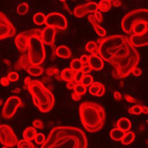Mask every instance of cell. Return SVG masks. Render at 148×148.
Wrapping results in <instances>:
<instances>
[{
    "label": "cell",
    "mask_w": 148,
    "mask_h": 148,
    "mask_svg": "<svg viewBox=\"0 0 148 148\" xmlns=\"http://www.w3.org/2000/svg\"><path fill=\"white\" fill-rule=\"evenodd\" d=\"M101 85L102 84L101 83L98 82L93 83L89 88V91L90 93L93 96H96L101 88Z\"/></svg>",
    "instance_id": "f546056e"
},
{
    "label": "cell",
    "mask_w": 148,
    "mask_h": 148,
    "mask_svg": "<svg viewBox=\"0 0 148 148\" xmlns=\"http://www.w3.org/2000/svg\"><path fill=\"white\" fill-rule=\"evenodd\" d=\"M108 1H109L110 2H111V3H112V2H113L114 0H108Z\"/></svg>",
    "instance_id": "9f6ffc18"
},
{
    "label": "cell",
    "mask_w": 148,
    "mask_h": 148,
    "mask_svg": "<svg viewBox=\"0 0 148 148\" xmlns=\"http://www.w3.org/2000/svg\"><path fill=\"white\" fill-rule=\"evenodd\" d=\"M31 81L30 77H26L25 80H24V83H25L26 86H28L29 84L30 83Z\"/></svg>",
    "instance_id": "db71d44e"
},
{
    "label": "cell",
    "mask_w": 148,
    "mask_h": 148,
    "mask_svg": "<svg viewBox=\"0 0 148 148\" xmlns=\"http://www.w3.org/2000/svg\"><path fill=\"white\" fill-rule=\"evenodd\" d=\"M34 140L38 145H42L45 141V136L42 133H38Z\"/></svg>",
    "instance_id": "d590c367"
},
{
    "label": "cell",
    "mask_w": 148,
    "mask_h": 148,
    "mask_svg": "<svg viewBox=\"0 0 148 148\" xmlns=\"http://www.w3.org/2000/svg\"><path fill=\"white\" fill-rule=\"evenodd\" d=\"M88 63L92 69L95 71H100L104 67V62L103 59L96 55L92 54L88 56Z\"/></svg>",
    "instance_id": "2e32d148"
},
{
    "label": "cell",
    "mask_w": 148,
    "mask_h": 148,
    "mask_svg": "<svg viewBox=\"0 0 148 148\" xmlns=\"http://www.w3.org/2000/svg\"><path fill=\"white\" fill-rule=\"evenodd\" d=\"M81 122L86 131L94 133L99 131L104 125L106 114L100 105L91 102H84L79 107Z\"/></svg>",
    "instance_id": "3957f363"
},
{
    "label": "cell",
    "mask_w": 148,
    "mask_h": 148,
    "mask_svg": "<svg viewBox=\"0 0 148 148\" xmlns=\"http://www.w3.org/2000/svg\"><path fill=\"white\" fill-rule=\"evenodd\" d=\"M80 60L83 64H87L88 62V56L86 55H84L81 56Z\"/></svg>",
    "instance_id": "ee69618b"
},
{
    "label": "cell",
    "mask_w": 148,
    "mask_h": 148,
    "mask_svg": "<svg viewBox=\"0 0 148 148\" xmlns=\"http://www.w3.org/2000/svg\"><path fill=\"white\" fill-rule=\"evenodd\" d=\"M56 54L58 56L63 58H69L71 57V52L67 47L60 46L56 49Z\"/></svg>",
    "instance_id": "d6986e66"
},
{
    "label": "cell",
    "mask_w": 148,
    "mask_h": 148,
    "mask_svg": "<svg viewBox=\"0 0 148 148\" xmlns=\"http://www.w3.org/2000/svg\"><path fill=\"white\" fill-rule=\"evenodd\" d=\"M60 1H61V2H65L66 0H60Z\"/></svg>",
    "instance_id": "680465c9"
},
{
    "label": "cell",
    "mask_w": 148,
    "mask_h": 148,
    "mask_svg": "<svg viewBox=\"0 0 148 148\" xmlns=\"http://www.w3.org/2000/svg\"><path fill=\"white\" fill-rule=\"evenodd\" d=\"M7 18V16L4 14H3L1 12H0V23Z\"/></svg>",
    "instance_id": "816d5d0a"
},
{
    "label": "cell",
    "mask_w": 148,
    "mask_h": 148,
    "mask_svg": "<svg viewBox=\"0 0 148 148\" xmlns=\"http://www.w3.org/2000/svg\"><path fill=\"white\" fill-rule=\"evenodd\" d=\"M112 3L108 0H101L98 5V10L100 11L105 12H108L111 9Z\"/></svg>",
    "instance_id": "484cf974"
},
{
    "label": "cell",
    "mask_w": 148,
    "mask_h": 148,
    "mask_svg": "<svg viewBox=\"0 0 148 148\" xmlns=\"http://www.w3.org/2000/svg\"><path fill=\"white\" fill-rule=\"evenodd\" d=\"M16 30L8 18L0 23V40L15 35Z\"/></svg>",
    "instance_id": "4fadbf2b"
},
{
    "label": "cell",
    "mask_w": 148,
    "mask_h": 148,
    "mask_svg": "<svg viewBox=\"0 0 148 148\" xmlns=\"http://www.w3.org/2000/svg\"><path fill=\"white\" fill-rule=\"evenodd\" d=\"M74 92L79 95H84L86 92V88L80 84H76L74 88Z\"/></svg>",
    "instance_id": "1f68e13d"
},
{
    "label": "cell",
    "mask_w": 148,
    "mask_h": 148,
    "mask_svg": "<svg viewBox=\"0 0 148 148\" xmlns=\"http://www.w3.org/2000/svg\"><path fill=\"white\" fill-rule=\"evenodd\" d=\"M84 75V73L82 70L76 72V73H75V75H74V81H75V82L76 84L81 83V81Z\"/></svg>",
    "instance_id": "e575fe53"
},
{
    "label": "cell",
    "mask_w": 148,
    "mask_h": 148,
    "mask_svg": "<svg viewBox=\"0 0 148 148\" xmlns=\"http://www.w3.org/2000/svg\"><path fill=\"white\" fill-rule=\"evenodd\" d=\"M142 113H144L145 114H148V109L147 107H142L141 108Z\"/></svg>",
    "instance_id": "f5cc1de1"
},
{
    "label": "cell",
    "mask_w": 148,
    "mask_h": 148,
    "mask_svg": "<svg viewBox=\"0 0 148 148\" xmlns=\"http://www.w3.org/2000/svg\"><path fill=\"white\" fill-rule=\"evenodd\" d=\"M126 132L120 130L119 128H114L110 132L111 138L115 141H120L123 137Z\"/></svg>",
    "instance_id": "603a6c76"
},
{
    "label": "cell",
    "mask_w": 148,
    "mask_h": 148,
    "mask_svg": "<svg viewBox=\"0 0 148 148\" xmlns=\"http://www.w3.org/2000/svg\"><path fill=\"white\" fill-rule=\"evenodd\" d=\"M17 137L10 126L6 125H0V143L3 148L13 147L17 145Z\"/></svg>",
    "instance_id": "52a82bcc"
},
{
    "label": "cell",
    "mask_w": 148,
    "mask_h": 148,
    "mask_svg": "<svg viewBox=\"0 0 148 148\" xmlns=\"http://www.w3.org/2000/svg\"><path fill=\"white\" fill-rule=\"evenodd\" d=\"M88 18L89 22L91 23L92 25L94 28V30L98 35L102 37H104L106 36V30L100 26L99 24H98L97 21L94 18V15L92 14L89 15Z\"/></svg>",
    "instance_id": "ac0fdd59"
},
{
    "label": "cell",
    "mask_w": 148,
    "mask_h": 148,
    "mask_svg": "<svg viewBox=\"0 0 148 148\" xmlns=\"http://www.w3.org/2000/svg\"><path fill=\"white\" fill-rule=\"evenodd\" d=\"M45 24L47 26L61 30H65L67 28V21L65 17L57 12H52L46 16Z\"/></svg>",
    "instance_id": "30bf717a"
},
{
    "label": "cell",
    "mask_w": 148,
    "mask_h": 148,
    "mask_svg": "<svg viewBox=\"0 0 148 148\" xmlns=\"http://www.w3.org/2000/svg\"><path fill=\"white\" fill-rule=\"evenodd\" d=\"M92 68L88 64L86 65L83 66V68L82 69V71H83V73L85 74H87L88 73H90L92 71Z\"/></svg>",
    "instance_id": "60d3db41"
},
{
    "label": "cell",
    "mask_w": 148,
    "mask_h": 148,
    "mask_svg": "<svg viewBox=\"0 0 148 148\" xmlns=\"http://www.w3.org/2000/svg\"><path fill=\"white\" fill-rule=\"evenodd\" d=\"M142 106L140 105H135L128 109V113L130 114H141L142 113L141 111Z\"/></svg>",
    "instance_id": "836d02e7"
},
{
    "label": "cell",
    "mask_w": 148,
    "mask_h": 148,
    "mask_svg": "<svg viewBox=\"0 0 148 148\" xmlns=\"http://www.w3.org/2000/svg\"><path fill=\"white\" fill-rule=\"evenodd\" d=\"M88 142L85 133L71 126H58L53 128L42 148H86Z\"/></svg>",
    "instance_id": "7a4b0ae2"
},
{
    "label": "cell",
    "mask_w": 148,
    "mask_h": 148,
    "mask_svg": "<svg viewBox=\"0 0 148 148\" xmlns=\"http://www.w3.org/2000/svg\"><path fill=\"white\" fill-rule=\"evenodd\" d=\"M37 134V131L34 127H29L24 131L23 136L24 139L32 141L35 138Z\"/></svg>",
    "instance_id": "7402d4cb"
},
{
    "label": "cell",
    "mask_w": 148,
    "mask_h": 148,
    "mask_svg": "<svg viewBox=\"0 0 148 148\" xmlns=\"http://www.w3.org/2000/svg\"><path fill=\"white\" fill-rule=\"evenodd\" d=\"M19 77V76L18 73L15 72H12L9 73L7 78L10 82H16L18 79Z\"/></svg>",
    "instance_id": "8d00e7d4"
},
{
    "label": "cell",
    "mask_w": 148,
    "mask_h": 148,
    "mask_svg": "<svg viewBox=\"0 0 148 148\" xmlns=\"http://www.w3.org/2000/svg\"><path fill=\"white\" fill-rule=\"evenodd\" d=\"M98 10V5L95 2H90L84 5H78L74 10V14L78 18L84 16L86 14L95 12Z\"/></svg>",
    "instance_id": "7c38bea8"
},
{
    "label": "cell",
    "mask_w": 148,
    "mask_h": 148,
    "mask_svg": "<svg viewBox=\"0 0 148 148\" xmlns=\"http://www.w3.org/2000/svg\"><path fill=\"white\" fill-rule=\"evenodd\" d=\"M17 148H34V144L30 141L27 140H21L17 142Z\"/></svg>",
    "instance_id": "f1b7e54d"
},
{
    "label": "cell",
    "mask_w": 148,
    "mask_h": 148,
    "mask_svg": "<svg viewBox=\"0 0 148 148\" xmlns=\"http://www.w3.org/2000/svg\"><path fill=\"white\" fill-rule=\"evenodd\" d=\"M0 83L2 84V86H9L10 84V81L7 77H2L0 81Z\"/></svg>",
    "instance_id": "7bdbcfd3"
},
{
    "label": "cell",
    "mask_w": 148,
    "mask_h": 148,
    "mask_svg": "<svg viewBox=\"0 0 148 148\" xmlns=\"http://www.w3.org/2000/svg\"><path fill=\"white\" fill-rule=\"evenodd\" d=\"M76 84V83L74 82L73 81L72 82H68L67 84L66 85L67 88L69 89H74V86Z\"/></svg>",
    "instance_id": "c3c4849f"
},
{
    "label": "cell",
    "mask_w": 148,
    "mask_h": 148,
    "mask_svg": "<svg viewBox=\"0 0 148 148\" xmlns=\"http://www.w3.org/2000/svg\"><path fill=\"white\" fill-rule=\"evenodd\" d=\"M130 42L134 47H141L148 45V30L139 35L133 34L131 36Z\"/></svg>",
    "instance_id": "9a60e30c"
},
{
    "label": "cell",
    "mask_w": 148,
    "mask_h": 148,
    "mask_svg": "<svg viewBox=\"0 0 148 148\" xmlns=\"http://www.w3.org/2000/svg\"><path fill=\"white\" fill-rule=\"evenodd\" d=\"M22 104V101L17 96L9 97L4 105L2 115L5 119H9L14 116L19 107Z\"/></svg>",
    "instance_id": "9c48e42d"
},
{
    "label": "cell",
    "mask_w": 148,
    "mask_h": 148,
    "mask_svg": "<svg viewBox=\"0 0 148 148\" xmlns=\"http://www.w3.org/2000/svg\"><path fill=\"white\" fill-rule=\"evenodd\" d=\"M29 10V5L27 3H22L18 5L17 8V13L20 15H24L27 14Z\"/></svg>",
    "instance_id": "4dcf8cb0"
},
{
    "label": "cell",
    "mask_w": 148,
    "mask_h": 148,
    "mask_svg": "<svg viewBox=\"0 0 148 148\" xmlns=\"http://www.w3.org/2000/svg\"><path fill=\"white\" fill-rule=\"evenodd\" d=\"M114 97L115 99L118 100V101L121 100V99H122L121 95L119 92H115L114 93Z\"/></svg>",
    "instance_id": "681fc988"
},
{
    "label": "cell",
    "mask_w": 148,
    "mask_h": 148,
    "mask_svg": "<svg viewBox=\"0 0 148 148\" xmlns=\"http://www.w3.org/2000/svg\"><path fill=\"white\" fill-rule=\"evenodd\" d=\"M33 126L35 128H39V129H43L44 128V125L42 121L40 120H35L33 123Z\"/></svg>",
    "instance_id": "f35d334b"
},
{
    "label": "cell",
    "mask_w": 148,
    "mask_h": 148,
    "mask_svg": "<svg viewBox=\"0 0 148 148\" xmlns=\"http://www.w3.org/2000/svg\"><path fill=\"white\" fill-rule=\"evenodd\" d=\"M75 72L71 68L64 69L61 74L62 79L67 82H70L74 81Z\"/></svg>",
    "instance_id": "44dd1931"
},
{
    "label": "cell",
    "mask_w": 148,
    "mask_h": 148,
    "mask_svg": "<svg viewBox=\"0 0 148 148\" xmlns=\"http://www.w3.org/2000/svg\"><path fill=\"white\" fill-rule=\"evenodd\" d=\"M27 86L34 104L41 112L47 113L52 109L54 105V96L41 82L33 80Z\"/></svg>",
    "instance_id": "277c9868"
},
{
    "label": "cell",
    "mask_w": 148,
    "mask_h": 148,
    "mask_svg": "<svg viewBox=\"0 0 148 148\" xmlns=\"http://www.w3.org/2000/svg\"><path fill=\"white\" fill-rule=\"evenodd\" d=\"M117 127L120 130L125 132H127L131 128V123L127 118H121L118 121Z\"/></svg>",
    "instance_id": "ffe728a7"
},
{
    "label": "cell",
    "mask_w": 148,
    "mask_h": 148,
    "mask_svg": "<svg viewBox=\"0 0 148 148\" xmlns=\"http://www.w3.org/2000/svg\"><path fill=\"white\" fill-rule=\"evenodd\" d=\"M148 22L145 21H139L136 22L132 26V32L136 35L143 34L148 30Z\"/></svg>",
    "instance_id": "e0dca14e"
},
{
    "label": "cell",
    "mask_w": 148,
    "mask_h": 148,
    "mask_svg": "<svg viewBox=\"0 0 148 148\" xmlns=\"http://www.w3.org/2000/svg\"><path fill=\"white\" fill-rule=\"evenodd\" d=\"M16 70L23 69L30 75L34 77H37L41 75L44 73V69L39 65H31L29 61L27 54H23L16 64L14 66Z\"/></svg>",
    "instance_id": "ba28073f"
},
{
    "label": "cell",
    "mask_w": 148,
    "mask_h": 148,
    "mask_svg": "<svg viewBox=\"0 0 148 148\" xmlns=\"http://www.w3.org/2000/svg\"><path fill=\"white\" fill-rule=\"evenodd\" d=\"M86 51L93 55L97 56L99 54L97 44L93 41H90L88 42L86 45Z\"/></svg>",
    "instance_id": "cb8c5ba5"
},
{
    "label": "cell",
    "mask_w": 148,
    "mask_h": 148,
    "mask_svg": "<svg viewBox=\"0 0 148 148\" xmlns=\"http://www.w3.org/2000/svg\"><path fill=\"white\" fill-rule=\"evenodd\" d=\"M121 4V2L120 0H114L113 2V5L115 7H120Z\"/></svg>",
    "instance_id": "f907efd6"
},
{
    "label": "cell",
    "mask_w": 148,
    "mask_h": 148,
    "mask_svg": "<svg viewBox=\"0 0 148 148\" xmlns=\"http://www.w3.org/2000/svg\"><path fill=\"white\" fill-rule=\"evenodd\" d=\"M139 21L148 22V10H137L127 14L121 21V27L123 31L126 34H130L133 25Z\"/></svg>",
    "instance_id": "8992f818"
},
{
    "label": "cell",
    "mask_w": 148,
    "mask_h": 148,
    "mask_svg": "<svg viewBox=\"0 0 148 148\" xmlns=\"http://www.w3.org/2000/svg\"><path fill=\"white\" fill-rule=\"evenodd\" d=\"M93 79L92 76L89 75H86L83 77L81 83V84L86 88L91 86V84L93 83Z\"/></svg>",
    "instance_id": "d6a6232c"
},
{
    "label": "cell",
    "mask_w": 148,
    "mask_h": 148,
    "mask_svg": "<svg viewBox=\"0 0 148 148\" xmlns=\"http://www.w3.org/2000/svg\"><path fill=\"white\" fill-rule=\"evenodd\" d=\"M125 98L126 101H128V102L134 103L136 102V100L134 98H133V97H132L131 96H130L128 95H125Z\"/></svg>",
    "instance_id": "f6af8a7d"
},
{
    "label": "cell",
    "mask_w": 148,
    "mask_h": 148,
    "mask_svg": "<svg viewBox=\"0 0 148 148\" xmlns=\"http://www.w3.org/2000/svg\"><path fill=\"white\" fill-rule=\"evenodd\" d=\"M72 97L73 99L75 100V101H79L81 98V95L77 94L75 92L74 93H73L72 94Z\"/></svg>",
    "instance_id": "7dc6e473"
},
{
    "label": "cell",
    "mask_w": 148,
    "mask_h": 148,
    "mask_svg": "<svg viewBox=\"0 0 148 148\" xmlns=\"http://www.w3.org/2000/svg\"><path fill=\"white\" fill-rule=\"evenodd\" d=\"M133 75L136 77L140 76L142 74V71L141 69L138 68H135L132 70V71L131 72Z\"/></svg>",
    "instance_id": "b9f144b4"
},
{
    "label": "cell",
    "mask_w": 148,
    "mask_h": 148,
    "mask_svg": "<svg viewBox=\"0 0 148 148\" xmlns=\"http://www.w3.org/2000/svg\"><path fill=\"white\" fill-rule=\"evenodd\" d=\"M84 64L82 63L80 59H74L71 61L70 67L74 72L81 71L83 68Z\"/></svg>",
    "instance_id": "83f0119b"
},
{
    "label": "cell",
    "mask_w": 148,
    "mask_h": 148,
    "mask_svg": "<svg viewBox=\"0 0 148 148\" xmlns=\"http://www.w3.org/2000/svg\"><path fill=\"white\" fill-rule=\"evenodd\" d=\"M58 73H59L58 70L56 68H51L47 69V73L49 76H53L54 75H57L58 74Z\"/></svg>",
    "instance_id": "ab89813d"
},
{
    "label": "cell",
    "mask_w": 148,
    "mask_h": 148,
    "mask_svg": "<svg viewBox=\"0 0 148 148\" xmlns=\"http://www.w3.org/2000/svg\"><path fill=\"white\" fill-rule=\"evenodd\" d=\"M56 34V29L53 27L47 26L42 31L40 38L44 44L51 46L54 44Z\"/></svg>",
    "instance_id": "5bb4252c"
},
{
    "label": "cell",
    "mask_w": 148,
    "mask_h": 148,
    "mask_svg": "<svg viewBox=\"0 0 148 148\" xmlns=\"http://www.w3.org/2000/svg\"><path fill=\"white\" fill-rule=\"evenodd\" d=\"M98 47L100 57L115 68L113 77L125 78L130 75L139 62L140 56L128 37L114 35L101 39Z\"/></svg>",
    "instance_id": "6da1fadb"
},
{
    "label": "cell",
    "mask_w": 148,
    "mask_h": 148,
    "mask_svg": "<svg viewBox=\"0 0 148 148\" xmlns=\"http://www.w3.org/2000/svg\"><path fill=\"white\" fill-rule=\"evenodd\" d=\"M33 29L22 32L15 37V46L21 53H23L27 51L28 45L29 37L31 35Z\"/></svg>",
    "instance_id": "8fae6325"
},
{
    "label": "cell",
    "mask_w": 148,
    "mask_h": 148,
    "mask_svg": "<svg viewBox=\"0 0 148 148\" xmlns=\"http://www.w3.org/2000/svg\"><path fill=\"white\" fill-rule=\"evenodd\" d=\"M42 30L34 29L29 37L28 45V58L31 65H39L46 58V50L44 44L40 38Z\"/></svg>",
    "instance_id": "5b68a950"
},
{
    "label": "cell",
    "mask_w": 148,
    "mask_h": 148,
    "mask_svg": "<svg viewBox=\"0 0 148 148\" xmlns=\"http://www.w3.org/2000/svg\"><path fill=\"white\" fill-rule=\"evenodd\" d=\"M135 134L132 131H129L125 134L124 136L121 140V143L125 145L130 144L134 141Z\"/></svg>",
    "instance_id": "d4e9b609"
},
{
    "label": "cell",
    "mask_w": 148,
    "mask_h": 148,
    "mask_svg": "<svg viewBox=\"0 0 148 148\" xmlns=\"http://www.w3.org/2000/svg\"><path fill=\"white\" fill-rule=\"evenodd\" d=\"M94 17L96 21L99 23H102L103 21V17L101 12L96 11L94 12Z\"/></svg>",
    "instance_id": "74e56055"
},
{
    "label": "cell",
    "mask_w": 148,
    "mask_h": 148,
    "mask_svg": "<svg viewBox=\"0 0 148 148\" xmlns=\"http://www.w3.org/2000/svg\"><path fill=\"white\" fill-rule=\"evenodd\" d=\"M105 89L104 86L102 84L101 86V88H100L99 92H98L96 96L100 97V96H102V95H103L105 93Z\"/></svg>",
    "instance_id": "bcb514c9"
},
{
    "label": "cell",
    "mask_w": 148,
    "mask_h": 148,
    "mask_svg": "<svg viewBox=\"0 0 148 148\" xmlns=\"http://www.w3.org/2000/svg\"><path fill=\"white\" fill-rule=\"evenodd\" d=\"M12 92L14 93H16V94H17V93H20V89L18 88H15L14 90H12Z\"/></svg>",
    "instance_id": "11a10c76"
},
{
    "label": "cell",
    "mask_w": 148,
    "mask_h": 148,
    "mask_svg": "<svg viewBox=\"0 0 148 148\" xmlns=\"http://www.w3.org/2000/svg\"><path fill=\"white\" fill-rule=\"evenodd\" d=\"M2 104V101L1 100H0V106Z\"/></svg>",
    "instance_id": "6f0895ef"
},
{
    "label": "cell",
    "mask_w": 148,
    "mask_h": 148,
    "mask_svg": "<svg viewBox=\"0 0 148 148\" xmlns=\"http://www.w3.org/2000/svg\"><path fill=\"white\" fill-rule=\"evenodd\" d=\"M46 16L41 12H38L33 17V21L38 25H42L45 24Z\"/></svg>",
    "instance_id": "4316f807"
}]
</instances>
